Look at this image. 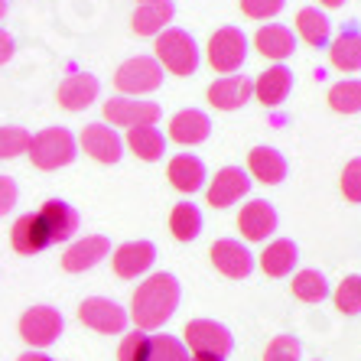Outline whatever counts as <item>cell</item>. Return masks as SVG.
I'll list each match as a JSON object with an SVG mask.
<instances>
[{
  "label": "cell",
  "instance_id": "e0dca14e",
  "mask_svg": "<svg viewBox=\"0 0 361 361\" xmlns=\"http://www.w3.org/2000/svg\"><path fill=\"white\" fill-rule=\"evenodd\" d=\"M254 94V82L247 75H225L209 85V101L219 111H241Z\"/></svg>",
  "mask_w": 361,
  "mask_h": 361
},
{
  "label": "cell",
  "instance_id": "8fae6325",
  "mask_svg": "<svg viewBox=\"0 0 361 361\" xmlns=\"http://www.w3.org/2000/svg\"><path fill=\"white\" fill-rule=\"evenodd\" d=\"M82 150L92 157V160L104 163V166H114V163L124 157V140L114 127L108 124H88L82 130Z\"/></svg>",
  "mask_w": 361,
  "mask_h": 361
},
{
  "label": "cell",
  "instance_id": "2e32d148",
  "mask_svg": "<svg viewBox=\"0 0 361 361\" xmlns=\"http://www.w3.org/2000/svg\"><path fill=\"white\" fill-rule=\"evenodd\" d=\"M238 228L247 241H267L274 231H277V209L264 199L247 202L238 215Z\"/></svg>",
  "mask_w": 361,
  "mask_h": 361
},
{
  "label": "cell",
  "instance_id": "5b68a950",
  "mask_svg": "<svg viewBox=\"0 0 361 361\" xmlns=\"http://www.w3.org/2000/svg\"><path fill=\"white\" fill-rule=\"evenodd\" d=\"M185 348H192L195 355H215V358H225L235 348V336L231 329L221 326L215 319H192L185 322Z\"/></svg>",
  "mask_w": 361,
  "mask_h": 361
},
{
  "label": "cell",
  "instance_id": "d4e9b609",
  "mask_svg": "<svg viewBox=\"0 0 361 361\" xmlns=\"http://www.w3.org/2000/svg\"><path fill=\"white\" fill-rule=\"evenodd\" d=\"M300 261V247H296L290 238H280V241L267 244L261 254V270L267 277H290Z\"/></svg>",
  "mask_w": 361,
  "mask_h": 361
},
{
  "label": "cell",
  "instance_id": "836d02e7",
  "mask_svg": "<svg viewBox=\"0 0 361 361\" xmlns=\"http://www.w3.org/2000/svg\"><path fill=\"white\" fill-rule=\"evenodd\" d=\"M336 306L345 316H358L361 312V274H348L336 290Z\"/></svg>",
  "mask_w": 361,
  "mask_h": 361
},
{
  "label": "cell",
  "instance_id": "83f0119b",
  "mask_svg": "<svg viewBox=\"0 0 361 361\" xmlns=\"http://www.w3.org/2000/svg\"><path fill=\"white\" fill-rule=\"evenodd\" d=\"M296 30H300V36L310 42V46H319V49L332 39V20H329L319 7H302L300 13H296Z\"/></svg>",
  "mask_w": 361,
  "mask_h": 361
},
{
  "label": "cell",
  "instance_id": "ac0fdd59",
  "mask_svg": "<svg viewBox=\"0 0 361 361\" xmlns=\"http://www.w3.org/2000/svg\"><path fill=\"white\" fill-rule=\"evenodd\" d=\"M212 134V118L199 108H185L179 114H173L169 121V137L183 147H195V143H205Z\"/></svg>",
  "mask_w": 361,
  "mask_h": 361
},
{
  "label": "cell",
  "instance_id": "8d00e7d4",
  "mask_svg": "<svg viewBox=\"0 0 361 361\" xmlns=\"http://www.w3.org/2000/svg\"><path fill=\"white\" fill-rule=\"evenodd\" d=\"M147 345L150 338L143 336L140 329L130 332V336L121 338V348H118V361H147Z\"/></svg>",
  "mask_w": 361,
  "mask_h": 361
},
{
  "label": "cell",
  "instance_id": "d6a6232c",
  "mask_svg": "<svg viewBox=\"0 0 361 361\" xmlns=\"http://www.w3.org/2000/svg\"><path fill=\"white\" fill-rule=\"evenodd\" d=\"M147 361H189V348L176 336H157L147 345Z\"/></svg>",
  "mask_w": 361,
  "mask_h": 361
},
{
  "label": "cell",
  "instance_id": "cb8c5ba5",
  "mask_svg": "<svg viewBox=\"0 0 361 361\" xmlns=\"http://www.w3.org/2000/svg\"><path fill=\"white\" fill-rule=\"evenodd\" d=\"M166 173H169V183L176 185L179 192H185V195L199 192L202 185H205V179H209L205 163H202L199 157H192V153H179V157H173Z\"/></svg>",
  "mask_w": 361,
  "mask_h": 361
},
{
  "label": "cell",
  "instance_id": "ab89813d",
  "mask_svg": "<svg viewBox=\"0 0 361 361\" xmlns=\"http://www.w3.org/2000/svg\"><path fill=\"white\" fill-rule=\"evenodd\" d=\"M17 199H20L17 183H13L10 176H0V219H4L13 205H17Z\"/></svg>",
  "mask_w": 361,
  "mask_h": 361
},
{
  "label": "cell",
  "instance_id": "1f68e13d",
  "mask_svg": "<svg viewBox=\"0 0 361 361\" xmlns=\"http://www.w3.org/2000/svg\"><path fill=\"white\" fill-rule=\"evenodd\" d=\"M329 108L338 114H358L361 111V78H345V82L329 88Z\"/></svg>",
  "mask_w": 361,
  "mask_h": 361
},
{
  "label": "cell",
  "instance_id": "3957f363",
  "mask_svg": "<svg viewBox=\"0 0 361 361\" xmlns=\"http://www.w3.org/2000/svg\"><path fill=\"white\" fill-rule=\"evenodd\" d=\"M157 62L173 75H195L199 68V42L185 30H163L157 36Z\"/></svg>",
  "mask_w": 361,
  "mask_h": 361
},
{
  "label": "cell",
  "instance_id": "7a4b0ae2",
  "mask_svg": "<svg viewBox=\"0 0 361 361\" xmlns=\"http://www.w3.org/2000/svg\"><path fill=\"white\" fill-rule=\"evenodd\" d=\"M26 153H30V160H33L36 169L52 173V169H62L75 160L78 143L68 127H46V130L30 137V150Z\"/></svg>",
  "mask_w": 361,
  "mask_h": 361
},
{
  "label": "cell",
  "instance_id": "f546056e",
  "mask_svg": "<svg viewBox=\"0 0 361 361\" xmlns=\"http://www.w3.org/2000/svg\"><path fill=\"white\" fill-rule=\"evenodd\" d=\"M169 228H173V238L176 241H195L202 235V212L192 202H179L173 215H169Z\"/></svg>",
  "mask_w": 361,
  "mask_h": 361
},
{
  "label": "cell",
  "instance_id": "603a6c76",
  "mask_svg": "<svg viewBox=\"0 0 361 361\" xmlns=\"http://www.w3.org/2000/svg\"><path fill=\"white\" fill-rule=\"evenodd\" d=\"M247 169L251 176L264 185H277L286 179V157L277 147H254L247 153Z\"/></svg>",
  "mask_w": 361,
  "mask_h": 361
},
{
  "label": "cell",
  "instance_id": "9a60e30c",
  "mask_svg": "<svg viewBox=\"0 0 361 361\" xmlns=\"http://www.w3.org/2000/svg\"><path fill=\"white\" fill-rule=\"evenodd\" d=\"M46 228V235H49V244H59V241H68V238L78 231V212L62 199H49L42 202V209L36 212Z\"/></svg>",
  "mask_w": 361,
  "mask_h": 361
},
{
  "label": "cell",
  "instance_id": "ee69618b",
  "mask_svg": "<svg viewBox=\"0 0 361 361\" xmlns=\"http://www.w3.org/2000/svg\"><path fill=\"white\" fill-rule=\"evenodd\" d=\"M189 361H225V358H215V355H195V358H189Z\"/></svg>",
  "mask_w": 361,
  "mask_h": 361
},
{
  "label": "cell",
  "instance_id": "4dcf8cb0",
  "mask_svg": "<svg viewBox=\"0 0 361 361\" xmlns=\"http://www.w3.org/2000/svg\"><path fill=\"white\" fill-rule=\"evenodd\" d=\"M290 290L302 302H322L329 296V280L319 270H300L293 277V283H290Z\"/></svg>",
  "mask_w": 361,
  "mask_h": 361
},
{
  "label": "cell",
  "instance_id": "4316f807",
  "mask_svg": "<svg viewBox=\"0 0 361 361\" xmlns=\"http://www.w3.org/2000/svg\"><path fill=\"white\" fill-rule=\"evenodd\" d=\"M329 59L342 72H358L361 68V30L358 26H345L332 46H329Z\"/></svg>",
  "mask_w": 361,
  "mask_h": 361
},
{
  "label": "cell",
  "instance_id": "9c48e42d",
  "mask_svg": "<svg viewBox=\"0 0 361 361\" xmlns=\"http://www.w3.org/2000/svg\"><path fill=\"white\" fill-rule=\"evenodd\" d=\"M160 104L153 101H134V98H111L104 101V118L111 121V127H153L160 121Z\"/></svg>",
  "mask_w": 361,
  "mask_h": 361
},
{
  "label": "cell",
  "instance_id": "7c38bea8",
  "mask_svg": "<svg viewBox=\"0 0 361 361\" xmlns=\"http://www.w3.org/2000/svg\"><path fill=\"white\" fill-rule=\"evenodd\" d=\"M108 254H111V238L85 235L82 241H75L66 254H62V270H66V274H85V270L98 267Z\"/></svg>",
  "mask_w": 361,
  "mask_h": 361
},
{
  "label": "cell",
  "instance_id": "7dc6e473",
  "mask_svg": "<svg viewBox=\"0 0 361 361\" xmlns=\"http://www.w3.org/2000/svg\"><path fill=\"white\" fill-rule=\"evenodd\" d=\"M316 361H319V358H316Z\"/></svg>",
  "mask_w": 361,
  "mask_h": 361
},
{
  "label": "cell",
  "instance_id": "d590c367",
  "mask_svg": "<svg viewBox=\"0 0 361 361\" xmlns=\"http://www.w3.org/2000/svg\"><path fill=\"white\" fill-rule=\"evenodd\" d=\"M300 358H302V345L296 336H277L264 352V361H300Z\"/></svg>",
  "mask_w": 361,
  "mask_h": 361
},
{
  "label": "cell",
  "instance_id": "74e56055",
  "mask_svg": "<svg viewBox=\"0 0 361 361\" xmlns=\"http://www.w3.org/2000/svg\"><path fill=\"white\" fill-rule=\"evenodd\" d=\"M342 195L348 202H355V205H361V157H355L342 169Z\"/></svg>",
  "mask_w": 361,
  "mask_h": 361
},
{
  "label": "cell",
  "instance_id": "5bb4252c",
  "mask_svg": "<svg viewBox=\"0 0 361 361\" xmlns=\"http://www.w3.org/2000/svg\"><path fill=\"white\" fill-rule=\"evenodd\" d=\"M247 192H251V176L241 166H225L215 173L209 185V205L212 209H228Z\"/></svg>",
  "mask_w": 361,
  "mask_h": 361
},
{
  "label": "cell",
  "instance_id": "7402d4cb",
  "mask_svg": "<svg viewBox=\"0 0 361 361\" xmlns=\"http://www.w3.org/2000/svg\"><path fill=\"white\" fill-rule=\"evenodd\" d=\"M10 244H13L17 254H39L49 247V235H46V228H42L36 212H26V215H20V219L13 221V228H10Z\"/></svg>",
  "mask_w": 361,
  "mask_h": 361
},
{
  "label": "cell",
  "instance_id": "f1b7e54d",
  "mask_svg": "<svg viewBox=\"0 0 361 361\" xmlns=\"http://www.w3.org/2000/svg\"><path fill=\"white\" fill-rule=\"evenodd\" d=\"M127 147L147 163H157L166 153V137L157 127H130L127 130Z\"/></svg>",
  "mask_w": 361,
  "mask_h": 361
},
{
  "label": "cell",
  "instance_id": "277c9868",
  "mask_svg": "<svg viewBox=\"0 0 361 361\" xmlns=\"http://www.w3.org/2000/svg\"><path fill=\"white\" fill-rule=\"evenodd\" d=\"M163 85V66L150 56H134L114 72V88L124 94H150Z\"/></svg>",
  "mask_w": 361,
  "mask_h": 361
},
{
  "label": "cell",
  "instance_id": "4fadbf2b",
  "mask_svg": "<svg viewBox=\"0 0 361 361\" xmlns=\"http://www.w3.org/2000/svg\"><path fill=\"white\" fill-rule=\"evenodd\" d=\"M111 261H114V274H118L121 280H137L157 261V244L153 241H127L114 251Z\"/></svg>",
  "mask_w": 361,
  "mask_h": 361
},
{
  "label": "cell",
  "instance_id": "b9f144b4",
  "mask_svg": "<svg viewBox=\"0 0 361 361\" xmlns=\"http://www.w3.org/2000/svg\"><path fill=\"white\" fill-rule=\"evenodd\" d=\"M17 361H52V358L49 355H42V352H23Z\"/></svg>",
  "mask_w": 361,
  "mask_h": 361
},
{
  "label": "cell",
  "instance_id": "52a82bcc",
  "mask_svg": "<svg viewBox=\"0 0 361 361\" xmlns=\"http://www.w3.org/2000/svg\"><path fill=\"white\" fill-rule=\"evenodd\" d=\"M62 319L59 310H52V306H33V310H26L20 316V338H23L30 348H49L56 338L62 336Z\"/></svg>",
  "mask_w": 361,
  "mask_h": 361
},
{
  "label": "cell",
  "instance_id": "60d3db41",
  "mask_svg": "<svg viewBox=\"0 0 361 361\" xmlns=\"http://www.w3.org/2000/svg\"><path fill=\"white\" fill-rule=\"evenodd\" d=\"M13 59V36L7 30H0V66Z\"/></svg>",
  "mask_w": 361,
  "mask_h": 361
},
{
  "label": "cell",
  "instance_id": "484cf974",
  "mask_svg": "<svg viewBox=\"0 0 361 361\" xmlns=\"http://www.w3.org/2000/svg\"><path fill=\"white\" fill-rule=\"evenodd\" d=\"M176 17V7L173 0H153V4H143L134 13V33L137 36H160Z\"/></svg>",
  "mask_w": 361,
  "mask_h": 361
},
{
  "label": "cell",
  "instance_id": "bcb514c9",
  "mask_svg": "<svg viewBox=\"0 0 361 361\" xmlns=\"http://www.w3.org/2000/svg\"><path fill=\"white\" fill-rule=\"evenodd\" d=\"M140 4H153V0H140Z\"/></svg>",
  "mask_w": 361,
  "mask_h": 361
},
{
  "label": "cell",
  "instance_id": "e575fe53",
  "mask_svg": "<svg viewBox=\"0 0 361 361\" xmlns=\"http://www.w3.org/2000/svg\"><path fill=\"white\" fill-rule=\"evenodd\" d=\"M30 130L23 127H0V160H17L30 150Z\"/></svg>",
  "mask_w": 361,
  "mask_h": 361
},
{
  "label": "cell",
  "instance_id": "ba28073f",
  "mask_svg": "<svg viewBox=\"0 0 361 361\" xmlns=\"http://www.w3.org/2000/svg\"><path fill=\"white\" fill-rule=\"evenodd\" d=\"M78 319L101 336H121L127 329V310L108 296H88L78 306Z\"/></svg>",
  "mask_w": 361,
  "mask_h": 361
},
{
  "label": "cell",
  "instance_id": "7bdbcfd3",
  "mask_svg": "<svg viewBox=\"0 0 361 361\" xmlns=\"http://www.w3.org/2000/svg\"><path fill=\"white\" fill-rule=\"evenodd\" d=\"M319 4H322V7H332V10H336V7H345V0H319Z\"/></svg>",
  "mask_w": 361,
  "mask_h": 361
},
{
  "label": "cell",
  "instance_id": "d6986e66",
  "mask_svg": "<svg viewBox=\"0 0 361 361\" xmlns=\"http://www.w3.org/2000/svg\"><path fill=\"white\" fill-rule=\"evenodd\" d=\"M254 46H257V52H261L264 59H274L280 66V62L290 59L296 52V36L283 23H267L254 33Z\"/></svg>",
  "mask_w": 361,
  "mask_h": 361
},
{
  "label": "cell",
  "instance_id": "ffe728a7",
  "mask_svg": "<svg viewBox=\"0 0 361 361\" xmlns=\"http://www.w3.org/2000/svg\"><path fill=\"white\" fill-rule=\"evenodd\" d=\"M290 92H293V72L286 66H270L254 82V94H257L264 108H280L290 98Z\"/></svg>",
  "mask_w": 361,
  "mask_h": 361
},
{
  "label": "cell",
  "instance_id": "f35d334b",
  "mask_svg": "<svg viewBox=\"0 0 361 361\" xmlns=\"http://www.w3.org/2000/svg\"><path fill=\"white\" fill-rule=\"evenodd\" d=\"M283 7H286V0H241L244 17H251V20L277 17V13H280Z\"/></svg>",
  "mask_w": 361,
  "mask_h": 361
},
{
  "label": "cell",
  "instance_id": "8992f818",
  "mask_svg": "<svg viewBox=\"0 0 361 361\" xmlns=\"http://www.w3.org/2000/svg\"><path fill=\"white\" fill-rule=\"evenodd\" d=\"M247 59V36L238 30V26H221L215 30L209 39V62L215 72L221 75H231L244 66Z\"/></svg>",
  "mask_w": 361,
  "mask_h": 361
},
{
  "label": "cell",
  "instance_id": "6da1fadb",
  "mask_svg": "<svg viewBox=\"0 0 361 361\" xmlns=\"http://www.w3.org/2000/svg\"><path fill=\"white\" fill-rule=\"evenodd\" d=\"M179 296H183V286H179L176 274H153V277H147L134 290V300H130V316H134L137 329L153 332V329L166 326L173 319V312L179 310Z\"/></svg>",
  "mask_w": 361,
  "mask_h": 361
},
{
  "label": "cell",
  "instance_id": "f6af8a7d",
  "mask_svg": "<svg viewBox=\"0 0 361 361\" xmlns=\"http://www.w3.org/2000/svg\"><path fill=\"white\" fill-rule=\"evenodd\" d=\"M7 17V0H0V20Z\"/></svg>",
  "mask_w": 361,
  "mask_h": 361
},
{
  "label": "cell",
  "instance_id": "30bf717a",
  "mask_svg": "<svg viewBox=\"0 0 361 361\" xmlns=\"http://www.w3.org/2000/svg\"><path fill=\"white\" fill-rule=\"evenodd\" d=\"M209 254H212V264H215V270H219V274H225L228 280L251 277L254 254L247 251L241 241H235V238H221V241H215Z\"/></svg>",
  "mask_w": 361,
  "mask_h": 361
},
{
  "label": "cell",
  "instance_id": "44dd1931",
  "mask_svg": "<svg viewBox=\"0 0 361 361\" xmlns=\"http://www.w3.org/2000/svg\"><path fill=\"white\" fill-rule=\"evenodd\" d=\"M98 92H101L98 78L88 75V72H75V75H68L66 82L59 85L56 98H59V104L66 111H85V108H92V104H94Z\"/></svg>",
  "mask_w": 361,
  "mask_h": 361
}]
</instances>
